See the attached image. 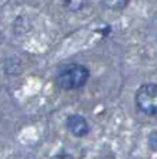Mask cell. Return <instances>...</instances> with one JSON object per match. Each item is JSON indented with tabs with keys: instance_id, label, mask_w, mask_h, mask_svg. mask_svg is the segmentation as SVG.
<instances>
[{
	"instance_id": "7a4b0ae2",
	"label": "cell",
	"mask_w": 157,
	"mask_h": 159,
	"mask_svg": "<svg viewBox=\"0 0 157 159\" xmlns=\"http://www.w3.org/2000/svg\"><path fill=\"white\" fill-rule=\"evenodd\" d=\"M134 101L138 111H141L143 114L150 117L157 116V84H143L136 91Z\"/></svg>"
},
{
	"instance_id": "3957f363",
	"label": "cell",
	"mask_w": 157,
	"mask_h": 159,
	"mask_svg": "<svg viewBox=\"0 0 157 159\" xmlns=\"http://www.w3.org/2000/svg\"><path fill=\"white\" fill-rule=\"evenodd\" d=\"M65 126L71 134L76 138H84L89 133V123L81 114H71L65 121Z\"/></svg>"
},
{
	"instance_id": "277c9868",
	"label": "cell",
	"mask_w": 157,
	"mask_h": 159,
	"mask_svg": "<svg viewBox=\"0 0 157 159\" xmlns=\"http://www.w3.org/2000/svg\"><path fill=\"white\" fill-rule=\"evenodd\" d=\"M61 3L68 12L78 13L88 4V0H61Z\"/></svg>"
},
{
	"instance_id": "52a82bcc",
	"label": "cell",
	"mask_w": 157,
	"mask_h": 159,
	"mask_svg": "<svg viewBox=\"0 0 157 159\" xmlns=\"http://www.w3.org/2000/svg\"><path fill=\"white\" fill-rule=\"evenodd\" d=\"M50 159H74V156L69 155V153H56V155H54Z\"/></svg>"
},
{
	"instance_id": "5b68a950",
	"label": "cell",
	"mask_w": 157,
	"mask_h": 159,
	"mask_svg": "<svg viewBox=\"0 0 157 159\" xmlns=\"http://www.w3.org/2000/svg\"><path fill=\"white\" fill-rule=\"evenodd\" d=\"M105 9L112 10V12H121L128 6L130 0H99Z\"/></svg>"
},
{
	"instance_id": "8992f818",
	"label": "cell",
	"mask_w": 157,
	"mask_h": 159,
	"mask_svg": "<svg viewBox=\"0 0 157 159\" xmlns=\"http://www.w3.org/2000/svg\"><path fill=\"white\" fill-rule=\"evenodd\" d=\"M149 148L151 151H157V130H153L151 133L149 134Z\"/></svg>"
},
{
	"instance_id": "6da1fadb",
	"label": "cell",
	"mask_w": 157,
	"mask_h": 159,
	"mask_svg": "<svg viewBox=\"0 0 157 159\" xmlns=\"http://www.w3.org/2000/svg\"><path fill=\"white\" fill-rule=\"evenodd\" d=\"M89 80V70L82 64H66L58 71L55 83L61 90L71 91L82 88Z\"/></svg>"
}]
</instances>
